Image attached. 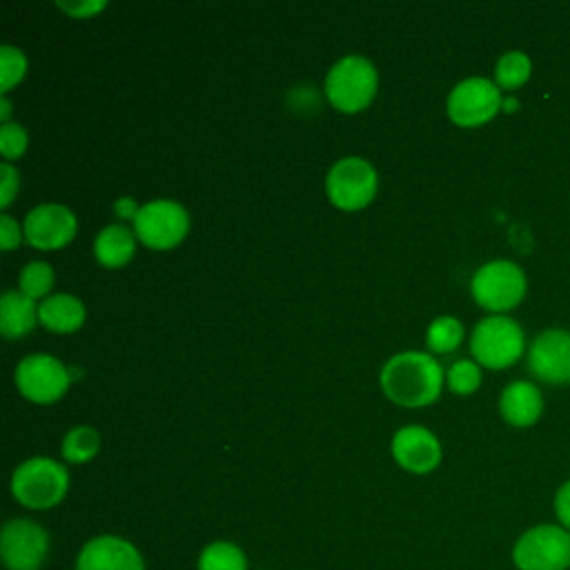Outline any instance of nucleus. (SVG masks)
I'll return each instance as SVG.
<instances>
[{"instance_id": "f257e3e1", "label": "nucleus", "mask_w": 570, "mask_h": 570, "mask_svg": "<svg viewBox=\"0 0 570 570\" xmlns=\"http://www.w3.org/2000/svg\"><path fill=\"white\" fill-rule=\"evenodd\" d=\"M441 385L443 370L439 361L425 352H399L381 370L383 392L405 407L432 403Z\"/></svg>"}, {"instance_id": "f03ea898", "label": "nucleus", "mask_w": 570, "mask_h": 570, "mask_svg": "<svg viewBox=\"0 0 570 570\" xmlns=\"http://www.w3.org/2000/svg\"><path fill=\"white\" fill-rule=\"evenodd\" d=\"M69 490V472L49 456H31L11 474L13 499L29 510H49L58 505Z\"/></svg>"}, {"instance_id": "7ed1b4c3", "label": "nucleus", "mask_w": 570, "mask_h": 570, "mask_svg": "<svg viewBox=\"0 0 570 570\" xmlns=\"http://www.w3.org/2000/svg\"><path fill=\"white\" fill-rule=\"evenodd\" d=\"M517 570H570V530L559 523H537L512 546Z\"/></svg>"}, {"instance_id": "20e7f679", "label": "nucleus", "mask_w": 570, "mask_h": 570, "mask_svg": "<svg viewBox=\"0 0 570 570\" xmlns=\"http://www.w3.org/2000/svg\"><path fill=\"white\" fill-rule=\"evenodd\" d=\"M376 85L379 76L374 65L358 53H350L336 60L327 71L325 94L336 109L352 114L370 105L376 94Z\"/></svg>"}, {"instance_id": "39448f33", "label": "nucleus", "mask_w": 570, "mask_h": 570, "mask_svg": "<svg viewBox=\"0 0 570 570\" xmlns=\"http://www.w3.org/2000/svg\"><path fill=\"white\" fill-rule=\"evenodd\" d=\"M523 332L517 321L501 314L481 318L470 338V350L474 358L492 370L517 363L523 354Z\"/></svg>"}, {"instance_id": "423d86ee", "label": "nucleus", "mask_w": 570, "mask_h": 570, "mask_svg": "<svg viewBox=\"0 0 570 570\" xmlns=\"http://www.w3.org/2000/svg\"><path fill=\"white\" fill-rule=\"evenodd\" d=\"M525 294V274L512 261H490L472 276L474 301L490 312H505L521 303Z\"/></svg>"}, {"instance_id": "0eeeda50", "label": "nucleus", "mask_w": 570, "mask_h": 570, "mask_svg": "<svg viewBox=\"0 0 570 570\" xmlns=\"http://www.w3.org/2000/svg\"><path fill=\"white\" fill-rule=\"evenodd\" d=\"M49 532L24 517L9 519L0 532V559L7 570H40L49 557Z\"/></svg>"}, {"instance_id": "6e6552de", "label": "nucleus", "mask_w": 570, "mask_h": 570, "mask_svg": "<svg viewBox=\"0 0 570 570\" xmlns=\"http://www.w3.org/2000/svg\"><path fill=\"white\" fill-rule=\"evenodd\" d=\"M189 229V216L187 209L167 198H156L145 203L136 218H134V232L142 245L151 249H169L178 245Z\"/></svg>"}, {"instance_id": "1a4fd4ad", "label": "nucleus", "mask_w": 570, "mask_h": 570, "mask_svg": "<svg viewBox=\"0 0 570 570\" xmlns=\"http://www.w3.org/2000/svg\"><path fill=\"white\" fill-rule=\"evenodd\" d=\"M376 169L358 156L341 158L332 165L325 178L330 200L341 209H358L367 205L376 194Z\"/></svg>"}, {"instance_id": "9d476101", "label": "nucleus", "mask_w": 570, "mask_h": 570, "mask_svg": "<svg viewBox=\"0 0 570 570\" xmlns=\"http://www.w3.org/2000/svg\"><path fill=\"white\" fill-rule=\"evenodd\" d=\"M501 89L497 82L472 76L454 85V89L448 96V116L452 122L461 127H479L494 118V114L501 109Z\"/></svg>"}, {"instance_id": "9b49d317", "label": "nucleus", "mask_w": 570, "mask_h": 570, "mask_svg": "<svg viewBox=\"0 0 570 570\" xmlns=\"http://www.w3.org/2000/svg\"><path fill=\"white\" fill-rule=\"evenodd\" d=\"M16 385L29 401L53 403L67 392L69 372L51 354H29L16 365Z\"/></svg>"}, {"instance_id": "f8f14e48", "label": "nucleus", "mask_w": 570, "mask_h": 570, "mask_svg": "<svg viewBox=\"0 0 570 570\" xmlns=\"http://www.w3.org/2000/svg\"><path fill=\"white\" fill-rule=\"evenodd\" d=\"M76 216L69 207L45 203L24 216V238L38 249H60L76 236Z\"/></svg>"}, {"instance_id": "ddd939ff", "label": "nucleus", "mask_w": 570, "mask_h": 570, "mask_svg": "<svg viewBox=\"0 0 570 570\" xmlns=\"http://www.w3.org/2000/svg\"><path fill=\"white\" fill-rule=\"evenodd\" d=\"M76 570H147L142 552L125 537L98 534L82 543Z\"/></svg>"}, {"instance_id": "4468645a", "label": "nucleus", "mask_w": 570, "mask_h": 570, "mask_svg": "<svg viewBox=\"0 0 570 570\" xmlns=\"http://www.w3.org/2000/svg\"><path fill=\"white\" fill-rule=\"evenodd\" d=\"M530 372L552 385L570 383V332L546 330L528 350Z\"/></svg>"}, {"instance_id": "2eb2a0df", "label": "nucleus", "mask_w": 570, "mask_h": 570, "mask_svg": "<svg viewBox=\"0 0 570 570\" xmlns=\"http://www.w3.org/2000/svg\"><path fill=\"white\" fill-rule=\"evenodd\" d=\"M392 456L403 470L428 474L441 461V445L428 428L405 425L392 439Z\"/></svg>"}, {"instance_id": "dca6fc26", "label": "nucleus", "mask_w": 570, "mask_h": 570, "mask_svg": "<svg viewBox=\"0 0 570 570\" xmlns=\"http://www.w3.org/2000/svg\"><path fill=\"white\" fill-rule=\"evenodd\" d=\"M501 416L514 428H528L537 423L543 410V396L537 385L530 381H514L510 383L499 401Z\"/></svg>"}, {"instance_id": "f3484780", "label": "nucleus", "mask_w": 570, "mask_h": 570, "mask_svg": "<svg viewBox=\"0 0 570 570\" xmlns=\"http://www.w3.org/2000/svg\"><path fill=\"white\" fill-rule=\"evenodd\" d=\"M38 321L51 332H76L85 323V305L71 294H53L38 305Z\"/></svg>"}, {"instance_id": "a211bd4d", "label": "nucleus", "mask_w": 570, "mask_h": 570, "mask_svg": "<svg viewBox=\"0 0 570 570\" xmlns=\"http://www.w3.org/2000/svg\"><path fill=\"white\" fill-rule=\"evenodd\" d=\"M38 318L33 298L24 296L20 289H7L0 298V332L4 338L24 336Z\"/></svg>"}, {"instance_id": "6ab92c4d", "label": "nucleus", "mask_w": 570, "mask_h": 570, "mask_svg": "<svg viewBox=\"0 0 570 570\" xmlns=\"http://www.w3.org/2000/svg\"><path fill=\"white\" fill-rule=\"evenodd\" d=\"M136 249L134 232L127 225H107L94 240V254L105 267H122Z\"/></svg>"}, {"instance_id": "aec40b11", "label": "nucleus", "mask_w": 570, "mask_h": 570, "mask_svg": "<svg viewBox=\"0 0 570 570\" xmlns=\"http://www.w3.org/2000/svg\"><path fill=\"white\" fill-rule=\"evenodd\" d=\"M196 570H249V561L238 543L220 539L200 550Z\"/></svg>"}, {"instance_id": "412c9836", "label": "nucleus", "mask_w": 570, "mask_h": 570, "mask_svg": "<svg viewBox=\"0 0 570 570\" xmlns=\"http://www.w3.org/2000/svg\"><path fill=\"white\" fill-rule=\"evenodd\" d=\"M60 450L67 463H87L98 454L100 436L89 425H76L65 434Z\"/></svg>"}, {"instance_id": "4be33fe9", "label": "nucleus", "mask_w": 570, "mask_h": 570, "mask_svg": "<svg viewBox=\"0 0 570 570\" xmlns=\"http://www.w3.org/2000/svg\"><path fill=\"white\" fill-rule=\"evenodd\" d=\"M530 71H532V65L523 51H508L499 58L497 69H494L497 87L508 89V91L519 89L530 78Z\"/></svg>"}, {"instance_id": "5701e85b", "label": "nucleus", "mask_w": 570, "mask_h": 570, "mask_svg": "<svg viewBox=\"0 0 570 570\" xmlns=\"http://www.w3.org/2000/svg\"><path fill=\"white\" fill-rule=\"evenodd\" d=\"M463 338V325L454 316H439L430 323L425 341L432 352H452Z\"/></svg>"}, {"instance_id": "b1692460", "label": "nucleus", "mask_w": 570, "mask_h": 570, "mask_svg": "<svg viewBox=\"0 0 570 570\" xmlns=\"http://www.w3.org/2000/svg\"><path fill=\"white\" fill-rule=\"evenodd\" d=\"M20 292L29 298H40L45 296L51 285H53V269L49 263L45 261H29L22 269H20V278H18Z\"/></svg>"}, {"instance_id": "393cba45", "label": "nucleus", "mask_w": 570, "mask_h": 570, "mask_svg": "<svg viewBox=\"0 0 570 570\" xmlns=\"http://www.w3.org/2000/svg\"><path fill=\"white\" fill-rule=\"evenodd\" d=\"M27 71V58L18 47L2 45L0 47V91L7 94L18 80H22Z\"/></svg>"}, {"instance_id": "a878e982", "label": "nucleus", "mask_w": 570, "mask_h": 570, "mask_svg": "<svg viewBox=\"0 0 570 570\" xmlns=\"http://www.w3.org/2000/svg\"><path fill=\"white\" fill-rule=\"evenodd\" d=\"M445 379L452 392L472 394L481 385V370L472 361H456L454 365H450Z\"/></svg>"}, {"instance_id": "bb28decb", "label": "nucleus", "mask_w": 570, "mask_h": 570, "mask_svg": "<svg viewBox=\"0 0 570 570\" xmlns=\"http://www.w3.org/2000/svg\"><path fill=\"white\" fill-rule=\"evenodd\" d=\"M27 149V131L18 122H2L0 127V151L4 158H18Z\"/></svg>"}, {"instance_id": "cd10ccee", "label": "nucleus", "mask_w": 570, "mask_h": 570, "mask_svg": "<svg viewBox=\"0 0 570 570\" xmlns=\"http://www.w3.org/2000/svg\"><path fill=\"white\" fill-rule=\"evenodd\" d=\"M18 169L9 163L0 165V205L7 207L18 191Z\"/></svg>"}, {"instance_id": "c85d7f7f", "label": "nucleus", "mask_w": 570, "mask_h": 570, "mask_svg": "<svg viewBox=\"0 0 570 570\" xmlns=\"http://www.w3.org/2000/svg\"><path fill=\"white\" fill-rule=\"evenodd\" d=\"M552 508H554L557 523L563 525L566 530H570V479L557 488Z\"/></svg>"}, {"instance_id": "c756f323", "label": "nucleus", "mask_w": 570, "mask_h": 570, "mask_svg": "<svg viewBox=\"0 0 570 570\" xmlns=\"http://www.w3.org/2000/svg\"><path fill=\"white\" fill-rule=\"evenodd\" d=\"M22 234L24 232L20 229V225L11 216H7V214L0 216V245H2V249H13L20 243Z\"/></svg>"}, {"instance_id": "7c9ffc66", "label": "nucleus", "mask_w": 570, "mask_h": 570, "mask_svg": "<svg viewBox=\"0 0 570 570\" xmlns=\"http://www.w3.org/2000/svg\"><path fill=\"white\" fill-rule=\"evenodd\" d=\"M67 13H71V16H76V18H89L91 13H96V11H100L102 7H105V2H71V4H67V2H58Z\"/></svg>"}, {"instance_id": "2f4dec72", "label": "nucleus", "mask_w": 570, "mask_h": 570, "mask_svg": "<svg viewBox=\"0 0 570 570\" xmlns=\"http://www.w3.org/2000/svg\"><path fill=\"white\" fill-rule=\"evenodd\" d=\"M138 205H136V200L134 198H129V196H125V198H120V200H116V214L118 216H122V218H136V214H138Z\"/></svg>"}, {"instance_id": "473e14b6", "label": "nucleus", "mask_w": 570, "mask_h": 570, "mask_svg": "<svg viewBox=\"0 0 570 570\" xmlns=\"http://www.w3.org/2000/svg\"><path fill=\"white\" fill-rule=\"evenodd\" d=\"M9 111H11V105H9V100L2 96V98H0V118H2L4 122H9V120H7V118H9Z\"/></svg>"}, {"instance_id": "72a5a7b5", "label": "nucleus", "mask_w": 570, "mask_h": 570, "mask_svg": "<svg viewBox=\"0 0 570 570\" xmlns=\"http://www.w3.org/2000/svg\"><path fill=\"white\" fill-rule=\"evenodd\" d=\"M517 105H519V102H517L514 98H508V100H503V109H505V111H514V109H517Z\"/></svg>"}]
</instances>
